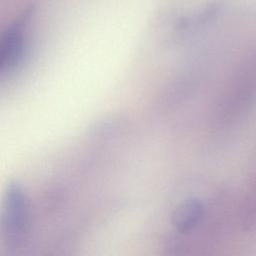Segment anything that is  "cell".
I'll use <instances>...</instances> for the list:
<instances>
[{
    "label": "cell",
    "instance_id": "3957f363",
    "mask_svg": "<svg viewBox=\"0 0 256 256\" xmlns=\"http://www.w3.org/2000/svg\"><path fill=\"white\" fill-rule=\"evenodd\" d=\"M204 214L203 205L197 200L182 203L174 213L173 225L180 233H188L200 222Z\"/></svg>",
    "mask_w": 256,
    "mask_h": 256
},
{
    "label": "cell",
    "instance_id": "6da1fadb",
    "mask_svg": "<svg viewBox=\"0 0 256 256\" xmlns=\"http://www.w3.org/2000/svg\"><path fill=\"white\" fill-rule=\"evenodd\" d=\"M32 9H26L3 33L0 44V69L12 70L20 61L26 42V27L31 18Z\"/></svg>",
    "mask_w": 256,
    "mask_h": 256
},
{
    "label": "cell",
    "instance_id": "7a4b0ae2",
    "mask_svg": "<svg viewBox=\"0 0 256 256\" xmlns=\"http://www.w3.org/2000/svg\"><path fill=\"white\" fill-rule=\"evenodd\" d=\"M27 205L18 185H10L4 208L3 233L10 245H17L26 230Z\"/></svg>",
    "mask_w": 256,
    "mask_h": 256
}]
</instances>
